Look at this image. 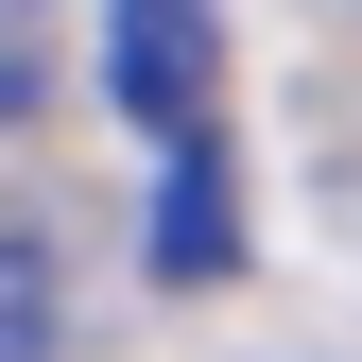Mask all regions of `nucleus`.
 Segmentation results:
<instances>
[{
	"label": "nucleus",
	"instance_id": "f257e3e1",
	"mask_svg": "<svg viewBox=\"0 0 362 362\" xmlns=\"http://www.w3.org/2000/svg\"><path fill=\"white\" fill-rule=\"evenodd\" d=\"M104 86H121V121L173 156L156 276L173 293L242 276V207H224V18H207V0H104Z\"/></svg>",
	"mask_w": 362,
	"mask_h": 362
}]
</instances>
